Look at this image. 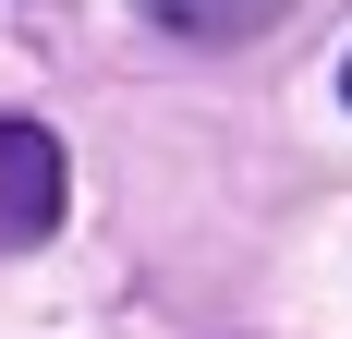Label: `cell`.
I'll list each match as a JSON object with an SVG mask.
<instances>
[{"instance_id": "obj_3", "label": "cell", "mask_w": 352, "mask_h": 339, "mask_svg": "<svg viewBox=\"0 0 352 339\" xmlns=\"http://www.w3.org/2000/svg\"><path fill=\"white\" fill-rule=\"evenodd\" d=\"M340 97H352V61H340Z\"/></svg>"}, {"instance_id": "obj_2", "label": "cell", "mask_w": 352, "mask_h": 339, "mask_svg": "<svg viewBox=\"0 0 352 339\" xmlns=\"http://www.w3.org/2000/svg\"><path fill=\"white\" fill-rule=\"evenodd\" d=\"M134 12L170 25V36H195V49H231V36H267L292 0H134Z\"/></svg>"}, {"instance_id": "obj_1", "label": "cell", "mask_w": 352, "mask_h": 339, "mask_svg": "<svg viewBox=\"0 0 352 339\" xmlns=\"http://www.w3.org/2000/svg\"><path fill=\"white\" fill-rule=\"evenodd\" d=\"M61 194H73L61 134L49 121H0V255H25V242L61 231Z\"/></svg>"}]
</instances>
